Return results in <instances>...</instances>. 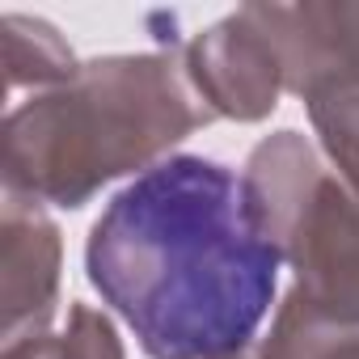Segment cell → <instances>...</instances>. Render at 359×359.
<instances>
[{
    "instance_id": "cell-7",
    "label": "cell",
    "mask_w": 359,
    "mask_h": 359,
    "mask_svg": "<svg viewBox=\"0 0 359 359\" xmlns=\"http://www.w3.org/2000/svg\"><path fill=\"white\" fill-rule=\"evenodd\" d=\"M0 30H5V76H9V93H22V89L47 93V89L68 85L81 72L72 47L60 39V30L51 22L5 13Z\"/></svg>"
},
{
    "instance_id": "cell-8",
    "label": "cell",
    "mask_w": 359,
    "mask_h": 359,
    "mask_svg": "<svg viewBox=\"0 0 359 359\" xmlns=\"http://www.w3.org/2000/svg\"><path fill=\"white\" fill-rule=\"evenodd\" d=\"M0 359H127V351H123L118 325L102 309L76 300L68 309V325L64 330L13 342V346L0 351Z\"/></svg>"
},
{
    "instance_id": "cell-11",
    "label": "cell",
    "mask_w": 359,
    "mask_h": 359,
    "mask_svg": "<svg viewBox=\"0 0 359 359\" xmlns=\"http://www.w3.org/2000/svg\"><path fill=\"white\" fill-rule=\"evenodd\" d=\"M224 359H258V351H241V355H224Z\"/></svg>"
},
{
    "instance_id": "cell-3",
    "label": "cell",
    "mask_w": 359,
    "mask_h": 359,
    "mask_svg": "<svg viewBox=\"0 0 359 359\" xmlns=\"http://www.w3.org/2000/svg\"><path fill=\"white\" fill-rule=\"evenodd\" d=\"M241 187L258 233L292 266L287 304L342 330H359V195L325 152L283 127L245 156Z\"/></svg>"
},
{
    "instance_id": "cell-1",
    "label": "cell",
    "mask_w": 359,
    "mask_h": 359,
    "mask_svg": "<svg viewBox=\"0 0 359 359\" xmlns=\"http://www.w3.org/2000/svg\"><path fill=\"white\" fill-rule=\"evenodd\" d=\"M283 258L258 233L241 173L177 152L127 182L93 220L85 275L152 359L250 351Z\"/></svg>"
},
{
    "instance_id": "cell-10",
    "label": "cell",
    "mask_w": 359,
    "mask_h": 359,
    "mask_svg": "<svg viewBox=\"0 0 359 359\" xmlns=\"http://www.w3.org/2000/svg\"><path fill=\"white\" fill-rule=\"evenodd\" d=\"M317 131V148L338 169V177L359 195V93H317L304 102Z\"/></svg>"
},
{
    "instance_id": "cell-2",
    "label": "cell",
    "mask_w": 359,
    "mask_h": 359,
    "mask_svg": "<svg viewBox=\"0 0 359 359\" xmlns=\"http://www.w3.org/2000/svg\"><path fill=\"white\" fill-rule=\"evenodd\" d=\"M212 118L182 68V47L89 60L68 85L9 110L0 131L5 191L76 212L102 187L135 182L169 161Z\"/></svg>"
},
{
    "instance_id": "cell-6",
    "label": "cell",
    "mask_w": 359,
    "mask_h": 359,
    "mask_svg": "<svg viewBox=\"0 0 359 359\" xmlns=\"http://www.w3.org/2000/svg\"><path fill=\"white\" fill-rule=\"evenodd\" d=\"M64 241L39 199L5 191L0 220V338L5 346L51 334L60 313Z\"/></svg>"
},
{
    "instance_id": "cell-4",
    "label": "cell",
    "mask_w": 359,
    "mask_h": 359,
    "mask_svg": "<svg viewBox=\"0 0 359 359\" xmlns=\"http://www.w3.org/2000/svg\"><path fill=\"white\" fill-rule=\"evenodd\" d=\"M245 18L275 47L287 93H359V0L245 5Z\"/></svg>"
},
{
    "instance_id": "cell-9",
    "label": "cell",
    "mask_w": 359,
    "mask_h": 359,
    "mask_svg": "<svg viewBox=\"0 0 359 359\" xmlns=\"http://www.w3.org/2000/svg\"><path fill=\"white\" fill-rule=\"evenodd\" d=\"M258 359H359V330L325 325L283 300L271 334L258 342Z\"/></svg>"
},
{
    "instance_id": "cell-5",
    "label": "cell",
    "mask_w": 359,
    "mask_h": 359,
    "mask_svg": "<svg viewBox=\"0 0 359 359\" xmlns=\"http://www.w3.org/2000/svg\"><path fill=\"white\" fill-rule=\"evenodd\" d=\"M182 68L216 118L233 123H262L275 114L283 85V68L266 34L245 18V9L229 13L224 22L199 30L182 47Z\"/></svg>"
}]
</instances>
